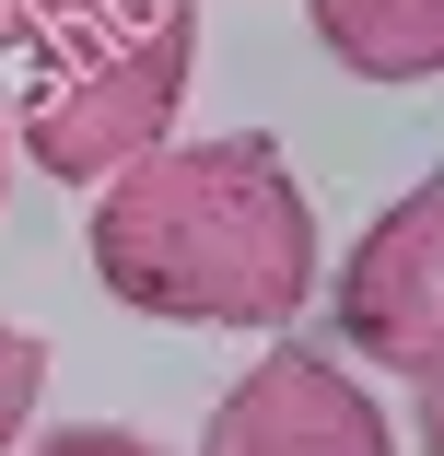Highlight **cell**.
<instances>
[{
    "label": "cell",
    "mask_w": 444,
    "mask_h": 456,
    "mask_svg": "<svg viewBox=\"0 0 444 456\" xmlns=\"http://www.w3.org/2000/svg\"><path fill=\"white\" fill-rule=\"evenodd\" d=\"M94 281L164 328H281L316 293V211L270 129L164 141L94 188Z\"/></svg>",
    "instance_id": "1"
},
{
    "label": "cell",
    "mask_w": 444,
    "mask_h": 456,
    "mask_svg": "<svg viewBox=\"0 0 444 456\" xmlns=\"http://www.w3.org/2000/svg\"><path fill=\"white\" fill-rule=\"evenodd\" d=\"M188 70H199V0H152V12H129V24H106V36H82V47L24 70L12 141L59 188H106V175H129L141 152L175 141Z\"/></svg>",
    "instance_id": "2"
},
{
    "label": "cell",
    "mask_w": 444,
    "mask_h": 456,
    "mask_svg": "<svg viewBox=\"0 0 444 456\" xmlns=\"http://www.w3.org/2000/svg\"><path fill=\"white\" fill-rule=\"evenodd\" d=\"M327 293H339V339L363 351L375 375H409V387L444 375V175L398 188L351 234V269Z\"/></svg>",
    "instance_id": "3"
},
{
    "label": "cell",
    "mask_w": 444,
    "mask_h": 456,
    "mask_svg": "<svg viewBox=\"0 0 444 456\" xmlns=\"http://www.w3.org/2000/svg\"><path fill=\"white\" fill-rule=\"evenodd\" d=\"M188 456H398V433H386V398L351 375L339 351L281 339V351H257L211 398Z\"/></svg>",
    "instance_id": "4"
},
{
    "label": "cell",
    "mask_w": 444,
    "mask_h": 456,
    "mask_svg": "<svg viewBox=\"0 0 444 456\" xmlns=\"http://www.w3.org/2000/svg\"><path fill=\"white\" fill-rule=\"evenodd\" d=\"M316 47L375 82V94H421V82L444 70V0H304Z\"/></svg>",
    "instance_id": "5"
},
{
    "label": "cell",
    "mask_w": 444,
    "mask_h": 456,
    "mask_svg": "<svg viewBox=\"0 0 444 456\" xmlns=\"http://www.w3.org/2000/svg\"><path fill=\"white\" fill-rule=\"evenodd\" d=\"M129 12H152V0H0V59H59V47H82V36H106V24H129Z\"/></svg>",
    "instance_id": "6"
},
{
    "label": "cell",
    "mask_w": 444,
    "mask_h": 456,
    "mask_svg": "<svg viewBox=\"0 0 444 456\" xmlns=\"http://www.w3.org/2000/svg\"><path fill=\"white\" fill-rule=\"evenodd\" d=\"M36 387H47V351H36L12 316H0V456L24 444V421H36Z\"/></svg>",
    "instance_id": "7"
},
{
    "label": "cell",
    "mask_w": 444,
    "mask_h": 456,
    "mask_svg": "<svg viewBox=\"0 0 444 456\" xmlns=\"http://www.w3.org/2000/svg\"><path fill=\"white\" fill-rule=\"evenodd\" d=\"M24 456H164V444H141V433H117V421H70V433H36Z\"/></svg>",
    "instance_id": "8"
},
{
    "label": "cell",
    "mask_w": 444,
    "mask_h": 456,
    "mask_svg": "<svg viewBox=\"0 0 444 456\" xmlns=\"http://www.w3.org/2000/svg\"><path fill=\"white\" fill-rule=\"evenodd\" d=\"M0 175H12V118H0Z\"/></svg>",
    "instance_id": "9"
}]
</instances>
